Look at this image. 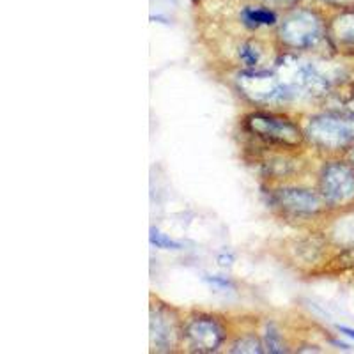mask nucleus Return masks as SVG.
I'll return each instance as SVG.
<instances>
[{"label":"nucleus","instance_id":"f257e3e1","mask_svg":"<svg viewBox=\"0 0 354 354\" xmlns=\"http://www.w3.org/2000/svg\"><path fill=\"white\" fill-rule=\"evenodd\" d=\"M328 24L322 15L312 8H296L286 11L277 25V41L286 52H308L326 39Z\"/></svg>","mask_w":354,"mask_h":354},{"label":"nucleus","instance_id":"f03ea898","mask_svg":"<svg viewBox=\"0 0 354 354\" xmlns=\"http://www.w3.org/2000/svg\"><path fill=\"white\" fill-rule=\"evenodd\" d=\"M273 71L282 78L283 84L292 91L296 96L322 97L330 93L333 82L326 73L322 71L314 62L301 59L298 53L286 52L274 61Z\"/></svg>","mask_w":354,"mask_h":354},{"label":"nucleus","instance_id":"7ed1b4c3","mask_svg":"<svg viewBox=\"0 0 354 354\" xmlns=\"http://www.w3.org/2000/svg\"><path fill=\"white\" fill-rule=\"evenodd\" d=\"M243 129L255 140L278 149H296L305 138V131L289 117L271 112H252L243 119Z\"/></svg>","mask_w":354,"mask_h":354},{"label":"nucleus","instance_id":"20e7f679","mask_svg":"<svg viewBox=\"0 0 354 354\" xmlns=\"http://www.w3.org/2000/svg\"><path fill=\"white\" fill-rule=\"evenodd\" d=\"M305 138L321 151L338 153L354 145V115L342 112H324L310 117L305 126Z\"/></svg>","mask_w":354,"mask_h":354},{"label":"nucleus","instance_id":"39448f33","mask_svg":"<svg viewBox=\"0 0 354 354\" xmlns=\"http://www.w3.org/2000/svg\"><path fill=\"white\" fill-rule=\"evenodd\" d=\"M236 88L248 103L255 106H282L296 97L277 73L261 68L243 69L238 73Z\"/></svg>","mask_w":354,"mask_h":354},{"label":"nucleus","instance_id":"423d86ee","mask_svg":"<svg viewBox=\"0 0 354 354\" xmlns=\"http://www.w3.org/2000/svg\"><path fill=\"white\" fill-rule=\"evenodd\" d=\"M319 194L328 207H346L354 202V169L346 161H330L319 174Z\"/></svg>","mask_w":354,"mask_h":354},{"label":"nucleus","instance_id":"0eeeda50","mask_svg":"<svg viewBox=\"0 0 354 354\" xmlns=\"http://www.w3.org/2000/svg\"><path fill=\"white\" fill-rule=\"evenodd\" d=\"M268 202L283 216L290 218H314L326 207V202L319 192L308 188H296V186H283V188L273 189Z\"/></svg>","mask_w":354,"mask_h":354},{"label":"nucleus","instance_id":"6e6552de","mask_svg":"<svg viewBox=\"0 0 354 354\" xmlns=\"http://www.w3.org/2000/svg\"><path fill=\"white\" fill-rule=\"evenodd\" d=\"M227 338L225 326L213 315L195 314L183 324V340L189 351L201 354L216 353Z\"/></svg>","mask_w":354,"mask_h":354},{"label":"nucleus","instance_id":"1a4fd4ad","mask_svg":"<svg viewBox=\"0 0 354 354\" xmlns=\"http://www.w3.org/2000/svg\"><path fill=\"white\" fill-rule=\"evenodd\" d=\"M151 346L158 353H170L183 338V326L179 324L176 310L165 303H158L151 308Z\"/></svg>","mask_w":354,"mask_h":354},{"label":"nucleus","instance_id":"9d476101","mask_svg":"<svg viewBox=\"0 0 354 354\" xmlns=\"http://www.w3.org/2000/svg\"><path fill=\"white\" fill-rule=\"evenodd\" d=\"M330 48L342 55H354V9H344L328 21Z\"/></svg>","mask_w":354,"mask_h":354},{"label":"nucleus","instance_id":"9b49d317","mask_svg":"<svg viewBox=\"0 0 354 354\" xmlns=\"http://www.w3.org/2000/svg\"><path fill=\"white\" fill-rule=\"evenodd\" d=\"M328 109L333 112H342L354 115V82H344L330 88V93L322 97Z\"/></svg>","mask_w":354,"mask_h":354},{"label":"nucleus","instance_id":"f8f14e48","mask_svg":"<svg viewBox=\"0 0 354 354\" xmlns=\"http://www.w3.org/2000/svg\"><path fill=\"white\" fill-rule=\"evenodd\" d=\"M239 18H241V24L252 30H257L261 27H274L280 21L274 9L259 4L245 6L239 12Z\"/></svg>","mask_w":354,"mask_h":354},{"label":"nucleus","instance_id":"ddd939ff","mask_svg":"<svg viewBox=\"0 0 354 354\" xmlns=\"http://www.w3.org/2000/svg\"><path fill=\"white\" fill-rule=\"evenodd\" d=\"M239 61L246 66V69H259L262 61V48L261 44L255 41H245L238 50Z\"/></svg>","mask_w":354,"mask_h":354},{"label":"nucleus","instance_id":"4468645a","mask_svg":"<svg viewBox=\"0 0 354 354\" xmlns=\"http://www.w3.org/2000/svg\"><path fill=\"white\" fill-rule=\"evenodd\" d=\"M262 344H264V351L266 353H273V354H280V353H287V346L286 340H283L282 333L274 326L273 322H270L264 330V338H262Z\"/></svg>","mask_w":354,"mask_h":354},{"label":"nucleus","instance_id":"2eb2a0df","mask_svg":"<svg viewBox=\"0 0 354 354\" xmlns=\"http://www.w3.org/2000/svg\"><path fill=\"white\" fill-rule=\"evenodd\" d=\"M230 353H248V354H259L264 353V344L259 340L254 335H246V337L238 338L230 347Z\"/></svg>","mask_w":354,"mask_h":354},{"label":"nucleus","instance_id":"dca6fc26","mask_svg":"<svg viewBox=\"0 0 354 354\" xmlns=\"http://www.w3.org/2000/svg\"><path fill=\"white\" fill-rule=\"evenodd\" d=\"M149 232H151L149 234L151 245L156 246V248H160V250H181L183 248V243H179V241H176V239L169 238L167 234H163L161 230L154 229V227L149 230Z\"/></svg>","mask_w":354,"mask_h":354},{"label":"nucleus","instance_id":"f3484780","mask_svg":"<svg viewBox=\"0 0 354 354\" xmlns=\"http://www.w3.org/2000/svg\"><path fill=\"white\" fill-rule=\"evenodd\" d=\"M250 4H259L266 6V8H271L274 11H289V9L299 6L301 0H248Z\"/></svg>","mask_w":354,"mask_h":354},{"label":"nucleus","instance_id":"a211bd4d","mask_svg":"<svg viewBox=\"0 0 354 354\" xmlns=\"http://www.w3.org/2000/svg\"><path fill=\"white\" fill-rule=\"evenodd\" d=\"M204 280L207 283H211L214 289H220V290L234 289L232 280H230V278H227V277H221V274H207V277H204Z\"/></svg>","mask_w":354,"mask_h":354},{"label":"nucleus","instance_id":"6ab92c4d","mask_svg":"<svg viewBox=\"0 0 354 354\" xmlns=\"http://www.w3.org/2000/svg\"><path fill=\"white\" fill-rule=\"evenodd\" d=\"M234 254L232 252H230V250H223V252H221L220 255H218V264L221 266V268H230V266H232V262H234Z\"/></svg>","mask_w":354,"mask_h":354},{"label":"nucleus","instance_id":"aec40b11","mask_svg":"<svg viewBox=\"0 0 354 354\" xmlns=\"http://www.w3.org/2000/svg\"><path fill=\"white\" fill-rule=\"evenodd\" d=\"M322 4L333 6V8H349L354 4V0H319Z\"/></svg>","mask_w":354,"mask_h":354},{"label":"nucleus","instance_id":"412c9836","mask_svg":"<svg viewBox=\"0 0 354 354\" xmlns=\"http://www.w3.org/2000/svg\"><path fill=\"white\" fill-rule=\"evenodd\" d=\"M338 331L344 335H347V337L354 338V330H351V328H346V326H338Z\"/></svg>","mask_w":354,"mask_h":354},{"label":"nucleus","instance_id":"4be33fe9","mask_svg":"<svg viewBox=\"0 0 354 354\" xmlns=\"http://www.w3.org/2000/svg\"><path fill=\"white\" fill-rule=\"evenodd\" d=\"M347 163L354 169V145L349 149V153H347Z\"/></svg>","mask_w":354,"mask_h":354}]
</instances>
